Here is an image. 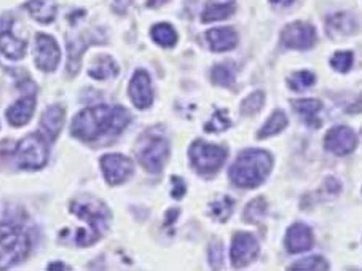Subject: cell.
Wrapping results in <instances>:
<instances>
[{"mask_svg":"<svg viewBox=\"0 0 362 271\" xmlns=\"http://www.w3.org/2000/svg\"><path fill=\"white\" fill-rule=\"evenodd\" d=\"M264 100H265V94L262 91L249 94V96L241 103V113L243 115H254L255 112H259L262 109Z\"/></svg>","mask_w":362,"mask_h":271,"instance_id":"29","label":"cell"},{"mask_svg":"<svg viewBox=\"0 0 362 271\" xmlns=\"http://www.w3.org/2000/svg\"><path fill=\"white\" fill-rule=\"evenodd\" d=\"M152 39L161 47L171 48L177 43V33L174 30L171 24L160 23L152 29Z\"/></svg>","mask_w":362,"mask_h":271,"instance_id":"24","label":"cell"},{"mask_svg":"<svg viewBox=\"0 0 362 271\" xmlns=\"http://www.w3.org/2000/svg\"><path fill=\"white\" fill-rule=\"evenodd\" d=\"M131 4H133V0H115V10L118 11V13H123V11L127 10Z\"/></svg>","mask_w":362,"mask_h":271,"instance_id":"36","label":"cell"},{"mask_svg":"<svg viewBox=\"0 0 362 271\" xmlns=\"http://www.w3.org/2000/svg\"><path fill=\"white\" fill-rule=\"evenodd\" d=\"M174 182V190H173V197L174 198H182L184 193H185V185H184V180L179 179V178H173Z\"/></svg>","mask_w":362,"mask_h":271,"instance_id":"35","label":"cell"},{"mask_svg":"<svg viewBox=\"0 0 362 271\" xmlns=\"http://www.w3.org/2000/svg\"><path fill=\"white\" fill-rule=\"evenodd\" d=\"M313 83H315V75L311 72H307V71L294 74L289 81L291 88L296 91H302V90H305V88H308Z\"/></svg>","mask_w":362,"mask_h":271,"instance_id":"31","label":"cell"},{"mask_svg":"<svg viewBox=\"0 0 362 271\" xmlns=\"http://www.w3.org/2000/svg\"><path fill=\"white\" fill-rule=\"evenodd\" d=\"M287 126V118L284 115V112L276 110L273 112V115L268 118V122L264 125V128L259 131L257 137L259 139H265V137H270L278 134L279 131H283Z\"/></svg>","mask_w":362,"mask_h":271,"instance_id":"25","label":"cell"},{"mask_svg":"<svg viewBox=\"0 0 362 271\" xmlns=\"http://www.w3.org/2000/svg\"><path fill=\"white\" fill-rule=\"evenodd\" d=\"M265 212H267V201H265V198L259 197V198L252 200L251 203L246 206L243 217H245L247 224H255L265 216Z\"/></svg>","mask_w":362,"mask_h":271,"instance_id":"27","label":"cell"},{"mask_svg":"<svg viewBox=\"0 0 362 271\" xmlns=\"http://www.w3.org/2000/svg\"><path fill=\"white\" fill-rule=\"evenodd\" d=\"M294 105V109L298 112V115H300L305 122L308 125L315 126H321V120L317 118V113L321 112V103L317 99H298L292 103Z\"/></svg>","mask_w":362,"mask_h":271,"instance_id":"20","label":"cell"},{"mask_svg":"<svg viewBox=\"0 0 362 271\" xmlns=\"http://www.w3.org/2000/svg\"><path fill=\"white\" fill-rule=\"evenodd\" d=\"M35 103H37V98L34 91L26 93L21 99H18L16 103L7 110V118L10 125L13 126L26 125L34 115Z\"/></svg>","mask_w":362,"mask_h":271,"instance_id":"16","label":"cell"},{"mask_svg":"<svg viewBox=\"0 0 362 271\" xmlns=\"http://www.w3.org/2000/svg\"><path fill=\"white\" fill-rule=\"evenodd\" d=\"M35 64L43 72H52L59 64L61 50L49 35L39 34L35 37Z\"/></svg>","mask_w":362,"mask_h":271,"instance_id":"9","label":"cell"},{"mask_svg":"<svg viewBox=\"0 0 362 271\" xmlns=\"http://www.w3.org/2000/svg\"><path fill=\"white\" fill-rule=\"evenodd\" d=\"M236 79V69L230 62H223V64H217L212 71V80L221 86H230Z\"/></svg>","mask_w":362,"mask_h":271,"instance_id":"26","label":"cell"},{"mask_svg":"<svg viewBox=\"0 0 362 271\" xmlns=\"http://www.w3.org/2000/svg\"><path fill=\"white\" fill-rule=\"evenodd\" d=\"M192 165L202 174H212L219 169L227 158V150L214 144L197 141L189 150Z\"/></svg>","mask_w":362,"mask_h":271,"instance_id":"7","label":"cell"},{"mask_svg":"<svg viewBox=\"0 0 362 271\" xmlns=\"http://www.w3.org/2000/svg\"><path fill=\"white\" fill-rule=\"evenodd\" d=\"M315 243L313 233H311L310 226L305 224H294L287 230L286 235V248L292 254H298V252L311 249Z\"/></svg>","mask_w":362,"mask_h":271,"instance_id":"15","label":"cell"},{"mask_svg":"<svg viewBox=\"0 0 362 271\" xmlns=\"http://www.w3.org/2000/svg\"><path fill=\"white\" fill-rule=\"evenodd\" d=\"M71 212L82 220L83 226H80L76 233V244L91 246L101 238L109 226L110 212L103 201L93 197H80L72 201Z\"/></svg>","mask_w":362,"mask_h":271,"instance_id":"2","label":"cell"},{"mask_svg":"<svg viewBox=\"0 0 362 271\" xmlns=\"http://www.w3.org/2000/svg\"><path fill=\"white\" fill-rule=\"evenodd\" d=\"M291 268L292 270L320 271V270H329V263L324 260L322 257H308V258H302V260L296 262Z\"/></svg>","mask_w":362,"mask_h":271,"instance_id":"30","label":"cell"},{"mask_svg":"<svg viewBox=\"0 0 362 271\" xmlns=\"http://www.w3.org/2000/svg\"><path fill=\"white\" fill-rule=\"evenodd\" d=\"M273 5H281V7H289L294 4V0H270Z\"/></svg>","mask_w":362,"mask_h":271,"instance_id":"38","label":"cell"},{"mask_svg":"<svg viewBox=\"0 0 362 271\" xmlns=\"http://www.w3.org/2000/svg\"><path fill=\"white\" fill-rule=\"evenodd\" d=\"M168 154H170V146L168 141L161 136L147 134L141 141V146L137 149V158L142 168L148 173H160L163 169Z\"/></svg>","mask_w":362,"mask_h":271,"instance_id":"6","label":"cell"},{"mask_svg":"<svg viewBox=\"0 0 362 271\" xmlns=\"http://www.w3.org/2000/svg\"><path fill=\"white\" fill-rule=\"evenodd\" d=\"M356 30V21L348 13H337L327 20V33L334 39L353 34Z\"/></svg>","mask_w":362,"mask_h":271,"instance_id":"19","label":"cell"},{"mask_svg":"<svg viewBox=\"0 0 362 271\" xmlns=\"http://www.w3.org/2000/svg\"><path fill=\"white\" fill-rule=\"evenodd\" d=\"M129 98L137 109H147L153 103V90L151 77L146 71H137L129 81Z\"/></svg>","mask_w":362,"mask_h":271,"instance_id":"13","label":"cell"},{"mask_svg":"<svg viewBox=\"0 0 362 271\" xmlns=\"http://www.w3.org/2000/svg\"><path fill=\"white\" fill-rule=\"evenodd\" d=\"M26 50H28V43L21 39H18L13 33H10V30H4V33H0V53L7 56L8 59H13V61L21 59L23 56L26 54Z\"/></svg>","mask_w":362,"mask_h":271,"instance_id":"18","label":"cell"},{"mask_svg":"<svg viewBox=\"0 0 362 271\" xmlns=\"http://www.w3.org/2000/svg\"><path fill=\"white\" fill-rule=\"evenodd\" d=\"M30 252V238L23 225L0 224V268H10L23 262Z\"/></svg>","mask_w":362,"mask_h":271,"instance_id":"4","label":"cell"},{"mask_svg":"<svg viewBox=\"0 0 362 271\" xmlns=\"http://www.w3.org/2000/svg\"><path fill=\"white\" fill-rule=\"evenodd\" d=\"M257 255L259 244L251 233H236L232 241V249H230V257H232V263L235 267H246L247 263L255 260Z\"/></svg>","mask_w":362,"mask_h":271,"instance_id":"10","label":"cell"},{"mask_svg":"<svg viewBox=\"0 0 362 271\" xmlns=\"http://www.w3.org/2000/svg\"><path fill=\"white\" fill-rule=\"evenodd\" d=\"M90 77L95 80H107L110 77H115L118 74V69L115 61L110 58V56H99L95 61V64L90 67Z\"/></svg>","mask_w":362,"mask_h":271,"instance_id":"23","label":"cell"},{"mask_svg":"<svg viewBox=\"0 0 362 271\" xmlns=\"http://www.w3.org/2000/svg\"><path fill=\"white\" fill-rule=\"evenodd\" d=\"M101 168L105 180L110 185L122 184L133 173V163H131V160L118 154L104 155L101 158Z\"/></svg>","mask_w":362,"mask_h":271,"instance_id":"11","label":"cell"},{"mask_svg":"<svg viewBox=\"0 0 362 271\" xmlns=\"http://www.w3.org/2000/svg\"><path fill=\"white\" fill-rule=\"evenodd\" d=\"M235 2H219V4H208V7L203 11V23L222 21L227 20L228 16L235 13Z\"/></svg>","mask_w":362,"mask_h":271,"instance_id":"22","label":"cell"},{"mask_svg":"<svg viewBox=\"0 0 362 271\" xmlns=\"http://www.w3.org/2000/svg\"><path fill=\"white\" fill-rule=\"evenodd\" d=\"M129 123V113L120 105H93L76 115L72 134L85 142H95L105 134H118Z\"/></svg>","mask_w":362,"mask_h":271,"instance_id":"1","label":"cell"},{"mask_svg":"<svg viewBox=\"0 0 362 271\" xmlns=\"http://www.w3.org/2000/svg\"><path fill=\"white\" fill-rule=\"evenodd\" d=\"M281 42L287 48L307 50L315 45L316 30L311 24L303 21L287 24L283 29V33H281Z\"/></svg>","mask_w":362,"mask_h":271,"instance_id":"8","label":"cell"},{"mask_svg":"<svg viewBox=\"0 0 362 271\" xmlns=\"http://www.w3.org/2000/svg\"><path fill=\"white\" fill-rule=\"evenodd\" d=\"M348 112L349 113H359V112H362V96L358 100H356L353 105L348 107Z\"/></svg>","mask_w":362,"mask_h":271,"instance_id":"37","label":"cell"},{"mask_svg":"<svg viewBox=\"0 0 362 271\" xmlns=\"http://www.w3.org/2000/svg\"><path fill=\"white\" fill-rule=\"evenodd\" d=\"M28 10L37 21L52 23L56 16V5L53 0H29Z\"/></svg>","mask_w":362,"mask_h":271,"instance_id":"21","label":"cell"},{"mask_svg":"<svg viewBox=\"0 0 362 271\" xmlns=\"http://www.w3.org/2000/svg\"><path fill=\"white\" fill-rule=\"evenodd\" d=\"M228 126H230V120L226 115V112L217 110L214 113V117L209 120V123L204 126V129L208 131V132H219V131L227 129Z\"/></svg>","mask_w":362,"mask_h":271,"instance_id":"33","label":"cell"},{"mask_svg":"<svg viewBox=\"0 0 362 271\" xmlns=\"http://www.w3.org/2000/svg\"><path fill=\"white\" fill-rule=\"evenodd\" d=\"M209 260L212 268H221L222 267V248L221 243H212L209 248Z\"/></svg>","mask_w":362,"mask_h":271,"instance_id":"34","label":"cell"},{"mask_svg":"<svg viewBox=\"0 0 362 271\" xmlns=\"http://www.w3.org/2000/svg\"><path fill=\"white\" fill-rule=\"evenodd\" d=\"M324 146L335 155H348L354 152L356 146H358V136L354 134L353 129L346 128V126H337V128L330 129L327 132L326 139H324Z\"/></svg>","mask_w":362,"mask_h":271,"instance_id":"12","label":"cell"},{"mask_svg":"<svg viewBox=\"0 0 362 271\" xmlns=\"http://www.w3.org/2000/svg\"><path fill=\"white\" fill-rule=\"evenodd\" d=\"M16 163L23 169H40L47 165L48 146L39 132L28 134L15 149Z\"/></svg>","mask_w":362,"mask_h":271,"instance_id":"5","label":"cell"},{"mask_svg":"<svg viewBox=\"0 0 362 271\" xmlns=\"http://www.w3.org/2000/svg\"><path fill=\"white\" fill-rule=\"evenodd\" d=\"M206 40L209 42L212 52L222 53L238 45V34L230 28H217L206 33Z\"/></svg>","mask_w":362,"mask_h":271,"instance_id":"17","label":"cell"},{"mask_svg":"<svg viewBox=\"0 0 362 271\" xmlns=\"http://www.w3.org/2000/svg\"><path fill=\"white\" fill-rule=\"evenodd\" d=\"M330 66L339 72H348L353 66V53L351 52H339L330 59Z\"/></svg>","mask_w":362,"mask_h":271,"instance_id":"32","label":"cell"},{"mask_svg":"<svg viewBox=\"0 0 362 271\" xmlns=\"http://www.w3.org/2000/svg\"><path fill=\"white\" fill-rule=\"evenodd\" d=\"M66 110L61 105H52L43 112L40 120V134L48 141H54L64 126Z\"/></svg>","mask_w":362,"mask_h":271,"instance_id":"14","label":"cell"},{"mask_svg":"<svg viewBox=\"0 0 362 271\" xmlns=\"http://www.w3.org/2000/svg\"><path fill=\"white\" fill-rule=\"evenodd\" d=\"M272 163V155L265 150H245L230 168V179L241 188L259 187L270 174Z\"/></svg>","mask_w":362,"mask_h":271,"instance_id":"3","label":"cell"},{"mask_svg":"<svg viewBox=\"0 0 362 271\" xmlns=\"http://www.w3.org/2000/svg\"><path fill=\"white\" fill-rule=\"evenodd\" d=\"M232 207H233V200L228 197H223L221 200L214 201V203L209 206V209L212 216H214L217 220L226 222V220L230 217V214H232Z\"/></svg>","mask_w":362,"mask_h":271,"instance_id":"28","label":"cell"}]
</instances>
